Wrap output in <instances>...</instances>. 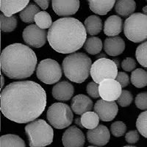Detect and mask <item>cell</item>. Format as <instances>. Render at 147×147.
Here are the masks:
<instances>
[{
	"label": "cell",
	"mask_w": 147,
	"mask_h": 147,
	"mask_svg": "<svg viewBox=\"0 0 147 147\" xmlns=\"http://www.w3.org/2000/svg\"><path fill=\"white\" fill-rule=\"evenodd\" d=\"M122 87L116 80L107 79L99 84V95L106 101L117 100L121 94Z\"/></svg>",
	"instance_id": "obj_11"
},
{
	"label": "cell",
	"mask_w": 147,
	"mask_h": 147,
	"mask_svg": "<svg viewBox=\"0 0 147 147\" xmlns=\"http://www.w3.org/2000/svg\"><path fill=\"white\" fill-rule=\"evenodd\" d=\"M123 147H136V146H123Z\"/></svg>",
	"instance_id": "obj_44"
},
{
	"label": "cell",
	"mask_w": 147,
	"mask_h": 147,
	"mask_svg": "<svg viewBox=\"0 0 147 147\" xmlns=\"http://www.w3.org/2000/svg\"><path fill=\"white\" fill-rule=\"evenodd\" d=\"M115 80L120 83L122 88L127 87L129 83V77L128 74L124 72H119Z\"/></svg>",
	"instance_id": "obj_39"
},
{
	"label": "cell",
	"mask_w": 147,
	"mask_h": 147,
	"mask_svg": "<svg viewBox=\"0 0 147 147\" xmlns=\"http://www.w3.org/2000/svg\"><path fill=\"white\" fill-rule=\"evenodd\" d=\"M136 9L134 0H118L115 2V11L122 17L130 16Z\"/></svg>",
	"instance_id": "obj_22"
},
{
	"label": "cell",
	"mask_w": 147,
	"mask_h": 147,
	"mask_svg": "<svg viewBox=\"0 0 147 147\" xmlns=\"http://www.w3.org/2000/svg\"><path fill=\"white\" fill-rule=\"evenodd\" d=\"M1 80H2V84H1V88H3L4 86V82H5V79H4L3 75L2 74V77H1Z\"/></svg>",
	"instance_id": "obj_43"
},
{
	"label": "cell",
	"mask_w": 147,
	"mask_h": 147,
	"mask_svg": "<svg viewBox=\"0 0 147 147\" xmlns=\"http://www.w3.org/2000/svg\"><path fill=\"white\" fill-rule=\"evenodd\" d=\"M124 32L127 39L134 43H141L147 39V16L136 13L126 19Z\"/></svg>",
	"instance_id": "obj_6"
},
{
	"label": "cell",
	"mask_w": 147,
	"mask_h": 147,
	"mask_svg": "<svg viewBox=\"0 0 147 147\" xmlns=\"http://www.w3.org/2000/svg\"><path fill=\"white\" fill-rule=\"evenodd\" d=\"M133 100V96L130 91L127 90H122L121 94L117 99V102L121 107H126L131 105Z\"/></svg>",
	"instance_id": "obj_34"
},
{
	"label": "cell",
	"mask_w": 147,
	"mask_h": 147,
	"mask_svg": "<svg viewBox=\"0 0 147 147\" xmlns=\"http://www.w3.org/2000/svg\"><path fill=\"white\" fill-rule=\"evenodd\" d=\"M30 0H1L0 9L6 16H12L28 5Z\"/></svg>",
	"instance_id": "obj_18"
},
{
	"label": "cell",
	"mask_w": 147,
	"mask_h": 147,
	"mask_svg": "<svg viewBox=\"0 0 147 147\" xmlns=\"http://www.w3.org/2000/svg\"><path fill=\"white\" fill-rule=\"evenodd\" d=\"M94 111L102 121H110L115 118L119 112L117 103L115 101L99 99L94 105Z\"/></svg>",
	"instance_id": "obj_12"
},
{
	"label": "cell",
	"mask_w": 147,
	"mask_h": 147,
	"mask_svg": "<svg viewBox=\"0 0 147 147\" xmlns=\"http://www.w3.org/2000/svg\"><path fill=\"white\" fill-rule=\"evenodd\" d=\"M74 86L68 81H61L54 85L52 94L55 99L59 101H69L73 96Z\"/></svg>",
	"instance_id": "obj_17"
},
{
	"label": "cell",
	"mask_w": 147,
	"mask_h": 147,
	"mask_svg": "<svg viewBox=\"0 0 147 147\" xmlns=\"http://www.w3.org/2000/svg\"><path fill=\"white\" fill-rule=\"evenodd\" d=\"M145 1H147V0H145Z\"/></svg>",
	"instance_id": "obj_46"
},
{
	"label": "cell",
	"mask_w": 147,
	"mask_h": 147,
	"mask_svg": "<svg viewBox=\"0 0 147 147\" xmlns=\"http://www.w3.org/2000/svg\"><path fill=\"white\" fill-rule=\"evenodd\" d=\"M85 25L78 19L64 17L53 22L49 29L47 40L54 50L61 54H72L84 46L87 40Z\"/></svg>",
	"instance_id": "obj_2"
},
{
	"label": "cell",
	"mask_w": 147,
	"mask_h": 147,
	"mask_svg": "<svg viewBox=\"0 0 147 147\" xmlns=\"http://www.w3.org/2000/svg\"><path fill=\"white\" fill-rule=\"evenodd\" d=\"M102 42L98 37H90L86 40L84 44L85 50L90 55H97L102 51Z\"/></svg>",
	"instance_id": "obj_26"
},
{
	"label": "cell",
	"mask_w": 147,
	"mask_h": 147,
	"mask_svg": "<svg viewBox=\"0 0 147 147\" xmlns=\"http://www.w3.org/2000/svg\"><path fill=\"white\" fill-rule=\"evenodd\" d=\"M118 66L113 60L102 57L92 64L90 75L94 82L99 84L107 79L115 80L118 75Z\"/></svg>",
	"instance_id": "obj_8"
},
{
	"label": "cell",
	"mask_w": 147,
	"mask_h": 147,
	"mask_svg": "<svg viewBox=\"0 0 147 147\" xmlns=\"http://www.w3.org/2000/svg\"><path fill=\"white\" fill-rule=\"evenodd\" d=\"M25 132L30 147H44L53 141V129L43 119L30 122L25 127Z\"/></svg>",
	"instance_id": "obj_5"
},
{
	"label": "cell",
	"mask_w": 147,
	"mask_h": 147,
	"mask_svg": "<svg viewBox=\"0 0 147 147\" xmlns=\"http://www.w3.org/2000/svg\"><path fill=\"white\" fill-rule=\"evenodd\" d=\"M140 139L139 132L137 130L129 131L125 135V140L128 144H136Z\"/></svg>",
	"instance_id": "obj_38"
},
{
	"label": "cell",
	"mask_w": 147,
	"mask_h": 147,
	"mask_svg": "<svg viewBox=\"0 0 147 147\" xmlns=\"http://www.w3.org/2000/svg\"><path fill=\"white\" fill-rule=\"evenodd\" d=\"M86 91H87L88 94L93 99H98L99 97H100L99 91V85L96 82H89L86 87Z\"/></svg>",
	"instance_id": "obj_36"
},
{
	"label": "cell",
	"mask_w": 147,
	"mask_h": 147,
	"mask_svg": "<svg viewBox=\"0 0 147 147\" xmlns=\"http://www.w3.org/2000/svg\"><path fill=\"white\" fill-rule=\"evenodd\" d=\"M1 69L10 79L31 77L37 65V56L32 49L22 44H13L3 49L0 57Z\"/></svg>",
	"instance_id": "obj_3"
},
{
	"label": "cell",
	"mask_w": 147,
	"mask_h": 147,
	"mask_svg": "<svg viewBox=\"0 0 147 147\" xmlns=\"http://www.w3.org/2000/svg\"><path fill=\"white\" fill-rule=\"evenodd\" d=\"M93 101L84 94H78L72 98L71 107L77 115H82L85 113L90 111L93 108Z\"/></svg>",
	"instance_id": "obj_19"
},
{
	"label": "cell",
	"mask_w": 147,
	"mask_h": 147,
	"mask_svg": "<svg viewBox=\"0 0 147 147\" xmlns=\"http://www.w3.org/2000/svg\"><path fill=\"white\" fill-rule=\"evenodd\" d=\"M136 107L141 110H147V92H143L138 94L135 100Z\"/></svg>",
	"instance_id": "obj_35"
},
{
	"label": "cell",
	"mask_w": 147,
	"mask_h": 147,
	"mask_svg": "<svg viewBox=\"0 0 147 147\" xmlns=\"http://www.w3.org/2000/svg\"><path fill=\"white\" fill-rule=\"evenodd\" d=\"M75 124H77V126H79V127H83V126H82V122H81V118H76L75 119Z\"/></svg>",
	"instance_id": "obj_41"
},
{
	"label": "cell",
	"mask_w": 147,
	"mask_h": 147,
	"mask_svg": "<svg viewBox=\"0 0 147 147\" xmlns=\"http://www.w3.org/2000/svg\"><path fill=\"white\" fill-rule=\"evenodd\" d=\"M92 12L98 15L105 16L112 10L116 0H87Z\"/></svg>",
	"instance_id": "obj_21"
},
{
	"label": "cell",
	"mask_w": 147,
	"mask_h": 147,
	"mask_svg": "<svg viewBox=\"0 0 147 147\" xmlns=\"http://www.w3.org/2000/svg\"><path fill=\"white\" fill-rule=\"evenodd\" d=\"M88 147H97V146H88Z\"/></svg>",
	"instance_id": "obj_45"
},
{
	"label": "cell",
	"mask_w": 147,
	"mask_h": 147,
	"mask_svg": "<svg viewBox=\"0 0 147 147\" xmlns=\"http://www.w3.org/2000/svg\"><path fill=\"white\" fill-rule=\"evenodd\" d=\"M136 67V60L132 57H127L121 62V68L126 71H131Z\"/></svg>",
	"instance_id": "obj_37"
},
{
	"label": "cell",
	"mask_w": 147,
	"mask_h": 147,
	"mask_svg": "<svg viewBox=\"0 0 147 147\" xmlns=\"http://www.w3.org/2000/svg\"><path fill=\"white\" fill-rule=\"evenodd\" d=\"M62 141L65 147H83L85 138L80 129L72 126L67 129L63 133Z\"/></svg>",
	"instance_id": "obj_15"
},
{
	"label": "cell",
	"mask_w": 147,
	"mask_h": 147,
	"mask_svg": "<svg viewBox=\"0 0 147 147\" xmlns=\"http://www.w3.org/2000/svg\"><path fill=\"white\" fill-rule=\"evenodd\" d=\"M34 2H35V3H37V5L43 10H46L48 8L50 0H34Z\"/></svg>",
	"instance_id": "obj_40"
},
{
	"label": "cell",
	"mask_w": 147,
	"mask_h": 147,
	"mask_svg": "<svg viewBox=\"0 0 147 147\" xmlns=\"http://www.w3.org/2000/svg\"><path fill=\"white\" fill-rule=\"evenodd\" d=\"M127 131V126L122 121H115L110 126V132L115 137H121Z\"/></svg>",
	"instance_id": "obj_33"
},
{
	"label": "cell",
	"mask_w": 147,
	"mask_h": 147,
	"mask_svg": "<svg viewBox=\"0 0 147 147\" xmlns=\"http://www.w3.org/2000/svg\"><path fill=\"white\" fill-rule=\"evenodd\" d=\"M35 22L38 27L44 30L49 29L53 24L50 15L46 11H40L35 16Z\"/></svg>",
	"instance_id": "obj_30"
},
{
	"label": "cell",
	"mask_w": 147,
	"mask_h": 147,
	"mask_svg": "<svg viewBox=\"0 0 147 147\" xmlns=\"http://www.w3.org/2000/svg\"><path fill=\"white\" fill-rule=\"evenodd\" d=\"M36 75L42 82L53 85L62 77V69L56 60L45 59L41 60L37 66Z\"/></svg>",
	"instance_id": "obj_9"
},
{
	"label": "cell",
	"mask_w": 147,
	"mask_h": 147,
	"mask_svg": "<svg viewBox=\"0 0 147 147\" xmlns=\"http://www.w3.org/2000/svg\"><path fill=\"white\" fill-rule=\"evenodd\" d=\"M52 5L57 16L69 17L78 11L80 0H52Z\"/></svg>",
	"instance_id": "obj_13"
},
{
	"label": "cell",
	"mask_w": 147,
	"mask_h": 147,
	"mask_svg": "<svg viewBox=\"0 0 147 147\" xmlns=\"http://www.w3.org/2000/svg\"><path fill=\"white\" fill-rule=\"evenodd\" d=\"M87 139L90 144L96 146H104L110 141V132L107 127L100 124L87 132Z\"/></svg>",
	"instance_id": "obj_14"
},
{
	"label": "cell",
	"mask_w": 147,
	"mask_h": 147,
	"mask_svg": "<svg viewBox=\"0 0 147 147\" xmlns=\"http://www.w3.org/2000/svg\"><path fill=\"white\" fill-rule=\"evenodd\" d=\"M143 13L147 16V6H145V7H143Z\"/></svg>",
	"instance_id": "obj_42"
},
{
	"label": "cell",
	"mask_w": 147,
	"mask_h": 147,
	"mask_svg": "<svg viewBox=\"0 0 147 147\" xmlns=\"http://www.w3.org/2000/svg\"><path fill=\"white\" fill-rule=\"evenodd\" d=\"M85 27L87 33L90 35H96L101 32L102 30V19L97 16H90L85 21Z\"/></svg>",
	"instance_id": "obj_23"
},
{
	"label": "cell",
	"mask_w": 147,
	"mask_h": 147,
	"mask_svg": "<svg viewBox=\"0 0 147 147\" xmlns=\"http://www.w3.org/2000/svg\"><path fill=\"white\" fill-rule=\"evenodd\" d=\"M104 50L110 56H119L125 49V42L119 36L109 37L104 41Z\"/></svg>",
	"instance_id": "obj_16"
},
{
	"label": "cell",
	"mask_w": 147,
	"mask_h": 147,
	"mask_svg": "<svg viewBox=\"0 0 147 147\" xmlns=\"http://www.w3.org/2000/svg\"><path fill=\"white\" fill-rule=\"evenodd\" d=\"M0 147H26V145L19 136L7 134L0 138Z\"/></svg>",
	"instance_id": "obj_24"
},
{
	"label": "cell",
	"mask_w": 147,
	"mask_h": 147,
	"mask_svg": "<svg viewBox=\"0 0 147 147\" xmlns=\"http://www.w3.org/2000/svg\"><path fill=\"white\" fill-rule=\"evenodd\" d=\"M39 12H40V9L37 5L30 4L20 12L19 16L22 22L25 23H32L35 22V15Z\"/></svg>",
	"instance_id": "obj_28"
},
{
	"label": "cell",
	"mask_w": 147,
	"mask_h": 147,
	"mask_svg": "<svg viewBox=\"0 0 147 147\" xmlns=\"http://www.w3.org/2000/svg\"><path fill=\"white\" fill-rule=\"evenodd\" d=\"M1 111L5 117L18 124L35 121L47 106V94L33 81H18L7 85L1 92Z\"/></svg>",
	"instance_id": "obj_1"
},
{
	"label": "cell",
	"mask_w": 147,
	"mask_h": 147,
	"mask_svg": "<svg viewBox=\"0 0 147 147\" xmlns=\"http://www.w3.org/2000/svg\"><path fill=\"white\" fill-rule=\"evenodd\" d=\"M1 30L4 32H13L17 27V18L14 16H6L3 13L0 16Z\"/></svg>",
	"instance_id": "obj_29"
},
{
	"label": "cell",
	"mask_w": 147,
	"mask_h": 147,
	"mask_svg": "<svg viewBox=\"0 0 147 147\" xmlns=\"http://www.w3.org/2000/svg\"><path fill=\"white\" fill-rule=\"evenodd\" d=\"M81 122L83 127L88 129H93L99 126V116L94 111H88L82 114L81 116Z\"/></svg>",
	"instance_id": "obj_25"
},
{
	"label": "cell",
	"mask_w": 147,
	"mask_h": 147,
	"mask_svg": "<svg viewBox=\"0 0 147 147\" xmlns=\"http://www.w3.org/2000/svg\"><path fill=\"white\" fill-rule=\"evenodd\" d=\"M48 32L40 28L36 24H31L26 27L22 33V38L26 44L34 48H40L45 45Z\"/></svg>",
	"instance_id": "obj_10"
},
{
	"label": "cell",
	"mask_w": 147,
	"mask_h": 147,
	"mask_svg": "<svg viewBox=\"0 0 147 147\" xmlns=\"http://www.w3.org/2000/svg\"><path fill=\"white\" fill-rule=\"evenodd\" d=\"M136 57L140 65L147 68V41L144 42L137 47Z\"/></svg>",
	"instance_id": "obj_31"
},
{
	"label": "cell",
	"mask_w": 147,
	"mask_h": 147,
	"mask_svg": "<svg viewBox=\"0 0 147 147\" xmlns=\"http://www.w3.org/2000/svg\"><path fill=\"white\" fill-rule=\"evenodd\" d=\"M47 118L52 127L62 129L71 125L74 115L72 110L68 105L56 102L48 108Z\"/></svg>",
	"instance_id": "obj_7"
},
{
	"label": "cell",
	"mask_w": 147,
	"mask_h": 147,
	"mask_svg": "<svg viewBox=\"0 0 147 147\" xmlns=\"http://www.w3.org/2000/svg\"><path fill=\"white\" fill-rule=\"evenodd\" d=\"M123 30V22L119 16H111L107 18L104 25V32L110 37L118 36Z\"/></svg>",
	"instance_id": "obj_20"
},
{
	"label": "cell",
	"mask_w": 147,
	"mask_h": 147,
	"mask_svg": "<svg viewBox=\"0 0 147 147\" xmlns=\"http://www.w3.org/2000/svg\"><path fill=\"white\" fill-rule=\"evenodd\" d=\"M131 82L138 88L146 87L147 85V72L143 69L134 70L131 74Z\"/></svg>",
	"instance_id": "obj_27"
},
{
	"label": "cell",
	"mask_w": 147,
	"mask_h": 147,
	"mask_svg": "<svg viewBox=\"0 0 147 147\" xmlns=\"http://www.w3.org/2000/svg\"><path fill=\"white\" fill-rule=\"evenodd\" d=\"M136 127L139 133L147 138V110L138 115L136 121Z\"/></svg>",
	"instance_id": "obj_32"
},
{
	"label": "cell",
	"mask_w": 147,
	"mask_h": 147,
	"mask_svg": "<svg viewBox=\"0 0 147 147\" xmlns=\"http://www.w3.org/2000/svg\"><path fill=\"white\" fill-rule=\"evenodd\" d=\"M91 59L83 52H74L65 57L62 68L66 78L76 83H82L90 74Z\"/></svg>",
	"instance_id": "obj_4"
}]
</instances>
